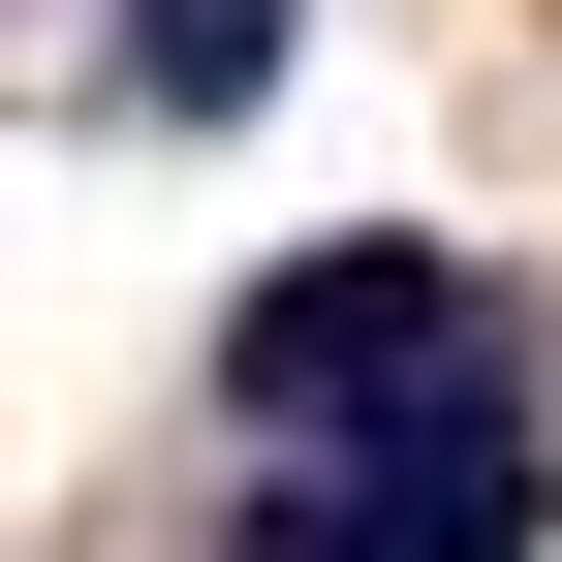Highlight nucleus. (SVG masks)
<instances>
[{"label":"nucleus","mask_w":562,"mask_h":562,"mask_svg":"<svg viewBox=\"0 0 562 562\" xmlns=\"http://www.w3.org/2000/svg\"><path fill=\"white\" fill-rule=\"evenodd\" d=\"M438 406H531V313L469 250H281L250 281V438H438Z\"/></svg>","instance_id":"1"},{"label":"nucleus","mask_w":562,"mask_h":562,"mask_svg":"<svg viewBox=\"0 0 562 562\" xmlns=\"http://www.w3.org/2000/svg\"><path fill=\"white\" fill-rule=\"evenodd\" d=\"M250 63H281V0H125V94H157V125H188V94H250Z\"/></svg>","instance_id":"3"},{"label":"nucleus","mask_w":562,"mask_h":562,"mask_svg":"<svg viewBox=\"0 0 562 562\" xmlns=\"http://www.w3.org/2000/svg\"><path fill=\"white\" fill-rule=\"evenodd\" d=\"M313 469H344V531H375V562H531V531H562L531 406H438V438H313Z\"/></svg>","instance_id":"2"},{"label":"nucleus","mask_w":562,"mask_h":562,"mask_svg":"<svg viewBox=\"0 0 562 562\" xmlns=\"http://www.w3.org/2000/svg\"><path fill=\"white\" fill-rule=\"evenodd\" d=\"M220 562H375V531H344V469L281 438V501H220Z\"/></svg>","instance_id":"4"}]
</instances>
